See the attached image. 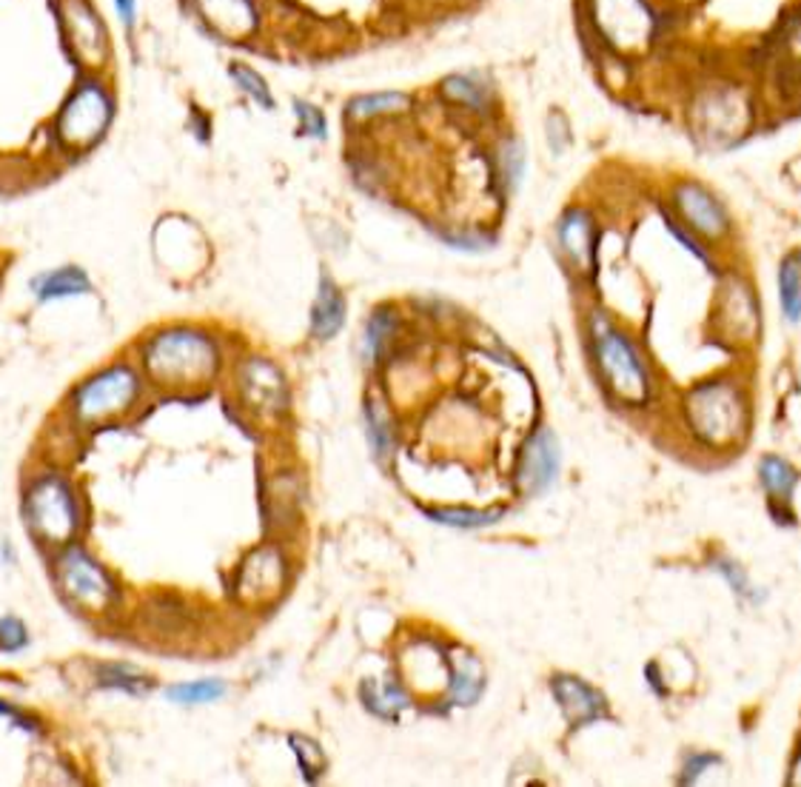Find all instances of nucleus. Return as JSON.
<instances>
[{
    "label": "nucleus",
    "mask_w": 801,
    "mask_h": 787,
    "mask_svg": "<svg viewBox=\"0 0 801 787\" xmlns=\"http://www.w3.org/2000/svg\"><path fill=\"white\" fill-rule=\"evenodd\" d=\"M225 687L214 680L206 682H186V685H177L169 691V699L181 702V705H202V702H214L223 696Z\"/></svg>",
    "instance_id": "nucleus-21"
},
{
    "label": "nucleus",
    "mask_w": 801,
    "mask_h": 787,
    "mask_svg": "<svg viewBox=\"0 0 801 787\" xmlns=\"http://www.w3.org/2000/svg\"><path fill=\"white\" fill-rule=\"evenodd\" d=\"M243 394L257 412H282L289 403L280 371L266 360H252L243 369Z\"/></svg>",
    "instance_id": "nucleus-9"
},
{
    "label": "nucleus",
    "mask_w": 801,
    "mask_h": 787,
    "mask_svg": "<svg viewBox=\"0 0 801 787\" xmlns=\"http://www.w3.org/2000/svg\"><path fill=\"white\" fill-rule=\"evenodd\" d=\"M554 694L556 699H559V705H562L570 725L593 722V719H600V716L605 714V699H602L593 687H588L585 682L573 680V676H556Z\"/></svg>",
    "instance_id": "nucleus-12"
},
{
    "label": "nucleus",
    "mask_w": 801,
    "mask_h": 787,
    "mask_svg": "<svg viewBox=\"0 0 801 787\" xmlns=\"http://www.w3.org/2000/svg\"><path fill=\"white\" fill-rule=\"evenodd\" d=\"M108 124V101L101 86H83L60 115V135L66 143L89 146L101 138Z\"/></svg>",
    "instance_id": "nucleus-6"
},
{
    "label": "nucleus",
    "mask_w": 801,
    "mask_h": 787,
    "mask_svg": "<svg viewBox=\"0 0 801 787\" xmlns=\"http://www.w3.org/2000/svg\"><path fill=\"white\" fill-rule=\"evenodd\" d=\"M117 12H120L126 26H131L135 23V0H117Z\"/></svg>",
    "instance_id": "nucleus-31"
},
{
    "label": "nucleus",
    "mask_w": 801,
    "mask_h": 787,
    "mask_svg": "<svg viewBox=\"0 0 801 787\" xmlns=\"http://www.w3.org/2000/svg\"><path fill=\"white\" fill-rule=\"evenodd\" d=\"M388 332H391V317H388V314H385V311H383V314H374V320H371V325H369V334H365V351H369V355H374L376 348L383 346L385 334H388Z\"/></svg>",
    "instance_id": "nucleus-30"
},
{
    "label": "nucleus",
    "mask_w": 801,
    "mask_h": 787,
    "mask_svg": "<svg viewBox=\"0 0 801 787\" xmlns=\"http://www.w3.org/2000/svg\"><path fill=\"white\" fill-rule=\"evenodd\" d=\"M63 23L69 37L74 40L83 58L97 63L103 58V26L101 21L94 18L92 9L83 3V0H66L63 3Z\"/></svg>",
    "instance_id": "nucleus-13"
},
{
    "label": "nucleus",
    "mask_w": 801,
    "mask_h": 787,
    "mask_svg": "<svg viewBox=\"0 0 801 787\" xmlns=\"http://www.w3.org/2000/svg\"><path fill=\"white\" fill-rule=\"evenodd\" d=\"M232 74L237 80V86L246 94H252L254 101L263 103V106H271V92H268V83L260 78V74L248 69V66H232Z\"/></svg>",
    "instance_id": "nucleus-24"
},
{
    "label": "nucleus",
    "mask_w": 801,
    "mask_h": 787,
    "mask_svg": "<svg viewBox=\"0 0 801 787\" xmlns=\"http://www.w3.org/2000/svg\"><path fill=\"white\" fill-rule=\"evenodd\" d=\"M291 744H294V753L297 759H300V765H303L305 776H317L320 771L325 767V756L323 751H320V744L317 742H309V739L303 737H291Z\"/></svg>",
    "instance_id": "nucleus-25"
},
{
    "label": "nucleus",
    "mask_w": 801,
    "mask_h": 787,
    "mask_svg": "<svg viewBox=\"0 0 801 787\" xmlns=\"http://www.w3.org/2000/svg\"><path fill=\"white\" fill-rule=\"evenodd\" d=\"M596 357H600L602 374L616 394L625 400H645L648 374H645L642 362L628 346V340L616 334L611 325H602V320H596Z\"/></svg>",
    "instance_id": "nucleus-2"
},
{
    "label": "nucleus",
    "mask_w": 801,
    "mask_h": 787,
    "mask_svg": "<svg viewBox=\"0 0 801 787\" xmlns=\"http://www.w3.org/2000/svg\"><path fill=\"white\" fill-rule=\"evenodd\" d=\"M103 680H106L103 685L124 687V691H131V694H140V691H146V687L152 685V682L138 676L131 668H106V671H103Z\"/></svg>",
    "instance_id": "nucleus-26"
},
{
    "label": "nucleus",
    "mask_w": 801,
    "mask_h": 787,
    "mask_svg": "<svg viewBox=\"0 0 801 787\" xmlns=\"http://www.w3.org/2000/svg\"><path fill=\"white\" fill-rule=\"evenodd\" d=\"M60 574H63L66 591L72 593L78 602H83V605L103 607L108 600H112V586H108V579L103 577L101 568H97L86 554L69 551V554L63 556Z\"/></svg>",
    "instance_id": "nucleus-8"
},
{
    "label": "nucleus",
    "mask_w": 801,
    "mask_h": 787,
    "mask_svg": "<svg viewBox=\"0 0 801 787\" xmlns=\"http://www.w3.org/2000/svg\"><path fill=\"white\" fill-rule=\"evenodd\" d=\"M762 483L776 497H790L796 488V471L779 456H767L762 460Z\"/></svg>",
    "instance_id": "nucleus-19"
},
{
    "label": "nucleus",
    "mask_w": 801,
    "mask_h": 787,
    "mask_svg": "<svg viewBox=\"0 0 801 787\" xmlns=\"http://www.w3.org/2000/svg\"><path fill=\"white\" fill-rule=\"evenodd\" d=\"M483 668L474 657H460L454 664V680H451V694L456 702L471 705L483 691Z\"/></svg>",
    "instance_id": "nucleus-17"
},
{
    "label": "nucleus",
    "mask_w": 801,
    "mask_h": 787,
    "mask_svg": "<svg viewBox=\"0 0 801 787\" xmlns=\"http://www.w3.org/2000/svg\"><path fill=\"white\" fill-rule=\"evenodd\" d=\"M559 243L577 263H591L593 252V225L585 211H568L559 220Z\"/></svg>",
    "instance_id": "nucleus-15"
},
{
    "label": "nucleus",
    "mask_w": 801,
    "mask_h": 787,
    "mask_svg": "<svg viewBox=\"0 0 801 787\" xmlns=\"http://www.w3.org/2000/svg\"><path fill=\"white\" fill-rule=\"evenodd\" d=\"M781 305L790 320L801 317V280H799V263H785L781 268Z\"/></svg>",
    "instance_id": "nucleus-23"
},
{
    "label": "nucleus",
    "mask_w": 801,
    "mask_h": 787,
    "mask_svg": "<svg viewBox=\"0 0 801 787\" xmlns=\"http://www.w3.org/2000/svg\"><path fill=\"white\" fill-rule=\"evenodd\" d=\"M556 471H559V445H556L554 433L542 428L522 448L516 483L525 494H539L554 483Z\"/></svg>",
    "instance_id": "nucleus-7"
},
{
    "label": "nucleus",
    "mask_w": 801,
    "mask_h": 787,
    "mask_svg": "<svg viewBox=\"0 0 801 787\" xmlns=\"http://www.w3.org/2000/svg\"><path fill=\"white\" fill-rule=\"evenodd\" d=\"M138 397V377L131 369H112L89 380L78 391L74 405L83 419H103L126 412Z\"/></svg>",
    "instance_id": "nucleus-4"
},
{
    "label": "nucleus",
    "mask_w": 801,
    "mask_h": 787,
    "mask_svg": "<svg viewBox=\"0 0 801 787\" xmlns=\"http://www.w3.org/2000/svg\"><path fill=\"white\" fill-rule=\"evenodd\" d=\"M687 414L696 431L710 442H724L736 437L742 426V405L728 385H705L690 397Z\"/></svg>",
    "instance_id": "nucleus-3"
},
{
    "label": "nucleus",
    "mask_w": 801,
    "mask_h": 787,
    "mask_svg": "<svg viewBox=\"0 0 801 787\" xmlns=\"http://www.w3.org/2000/svg\"><path fill=\"white\" fill-rule=\"evenodd\" d=\"M282 559L277 551L266 548L248 556L240 574V593H246L248 600H263V597H275L282 588Z\"/></svg>",
    "instance_id": "nucleus-11"
},
{
    "label": "nucleus",
    "mask_w": 801,
    "mask_h": 787,
    "mask_svg": "<svg viewBox=\"0 0 801 787\" xmlns=\"http://www.w3.org/2000/svg\"><path fill=\"white\" fill-rule=\"evenodd\" d=\"M369 428H371V442H374L376 456H388V451H391L388 423H385L383 412H380V408H374V405L369 408Z\"/></svg>",
    "instance_id": "nucleus-27"
},
{
    "label": "nucleus",
    "mask_w": 801,
    "mask_h": 787,
    "mask_svg": "<svg viewBox=\"0 0 801 787\" xmlns=\"http://www.w3.org/2000/svg\"><path fill=\"white\" fill-rule=\"evenodd\" d=\"M428 517L451 528H485L497 522L502 511H456V508H448V511H428Z\"/></svg>",
    "instance_id": "nucleus-22"
},
{
    "label": "nucleus",
    "mask_w": 801,
    "mask_h": 787,
    "mask_svg": "<svg viewBox=\"0 0 801 787\" xmlns=\"http://www.w3.org/2000/svg\"><path fill=\"white\" fill-rule=\"evenodd\" d=\"M297 115L303 120V131L311 135V138L323 140L325 138V117L320 115L317 106H309V103H297Z\"/></svg>",
    "instance_id": "nucleus-28"
},
{
    "label": "nucleus",
    "mask_w": 801,
    "mask_h": 787,
    "mask_svg": "<svg viewBox=\"0 0 801 787\" xmlns=\"http://www.w3.org/2000/svg\"><path fill=\"white\" fill-rule=\"evenodd\" d=\"M26 645V630L18 620L0 622V650H18Z\"/></svg>",
    "instance_id": "nucleus-29"
},
{
    "label": "nucleus",
    "mask_w": 801,
    "mask_h": 787,
    "mask_svg": "<svg viewBox=\"0 0 801 787\" xmlns=\"http://www.w3.org/2000/svg\"><path fill=\"white\" fill-rule=\"evenodd\" d=\"M32 289L37 291L40 300H51V297L83 294V291H89V280L78 268H63V271H49V275L37 277Z\"/></svg>",
    "instance_id": "nucleus-16"
},
{
    "label": "nucleus",
    "mask_w": 801,
    "mask_h": 787,
    "mask_svg": "<svg viewBox=\"0 0 801 787\" xmlns=\"http://www.w3.org/2000/svg\"><path fill=\"white\" fill-rule=\"evenodd\" d=\"M146 369L158 383H200L217 369V348L197 332H166L146 351Z\"/></svg>",
    "instance_id": "nucleus-1"
},
{
    "label": "nucleus",
    "mask_w": 801,
    "mask_h": 787,
    "mask_svg": "<svg viewBox=\"0 0 801 787\" xmlns=\"http://www.w3.org/2000/svg\"><path fill=\"white\" fill-rule=\"evenodd\" d=\"M408 106V97L399 92H383V94H365L357 101L348 103V115L351 117H374L388 115V112H399Z\"/></svg>",
    "instance_id": "nucleus-18"
},
{
    "label": "nucleus",
    "mask_w": 801,
    "mask_h": 787,
    "mask_svg": "<svg viewBox=\"0 0 801 787\" xmlns=\"http://www.w3.org/2000/svg\"><path fill=\"white\" fill-rule=\"evenodd\" d=\"M346 323V303L339 297V289L332 280L320 282V294L311 305V332L317 334L320 340L332 337Z\"/></svg>",
    "instance_id": "nucleus-14"
},
{
    "label": "nucleus",
    "mask_w": 801,
    "mask_h": 787,
    "mask_svg": "<svg viewBox=\"0 0 801 787\" xmlns=\"http://www.w3.org/2000/svg\"><path fill=\"white\" fill-rule=\"evenodd\" d=\"M445 92L451 101H460L471 108H483L491 101V94L479 78H451L445 80Z\"/></svg>",
    "instance_id": "nucleus-20"
},
{
    "label": "nucleus",
    "mask_w": 801,
    "mask_h": 787,
    "mask_svg": "<svg viewBox=\"0 0 801 787\" xmlns=\"http://www.w3.org/2000/svg\"><path fill=\"white\" fill-rule=\"evenodd\" d=\"M30 517L32 525L49 540H69V534L78 525V511H74V499L66 483L55 477L40 479L30 497Z\"/></svg>",
    "instance_id": "nucleus-5"
},
{
    "label": "nucleus",
    "mask_w": 801,
    "mask_h": 787,
    "mask_svg": "<svg viewBox=\"0 0 801 787\" xmlns=\"http://www.w3.org/2000/svg\"><path fill=\"white\" fill-rule=\"evenodd\" d=\"M676 206L678 211L687 217V223L694 225L696 232L701 234H716L724 232V225H728V217H724L722 206L716 202V197L710 192H705L701 186L696 183H685V186L676 188Z\"/></svg>",
    "instance_id": "nucleus-10"
}]
</instances>
